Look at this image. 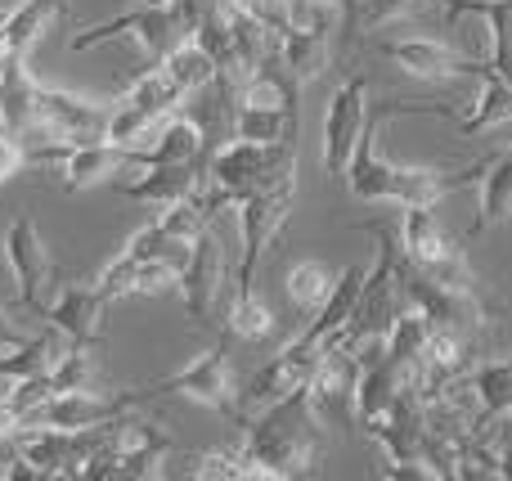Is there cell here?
I'll return each mask as SVG.
<instances>
[{
    "label": "cell",
    "instance_id": "cell-1",
    "mask_svg": "<svg viewBox=\"0 0 512 481\" xmlns=\"http://www.w3.org/2000/svg\"><path fill=\"white\" fill-rule=\"evenodd\" d=\"M239 441L261 481L310 477L319 468V459H324V419L315 414L306 387H297V392L265 405L256 419L243 423Z\"/></svg>",
    "mask_w": 512,
    "mask_h": 481
},
{
    "label": "cell",
    "instance_id": "cell-2",
    "mask_svg": "<svg viewBox=\"0 0 512 481\" xmlns=\"http://www.w3.org/2000/svg\"><path fill=\"white\" fill-rule=\"evenodd\" d=\"M144 392H149V401H162V396H189V401L216 410L221 419H230L234 428H243V423H248V414H243V405H239V392H234L230 333H225V329H221V338H216L212 347L198 351V356L189 360V365H180L176 374L144 383Z\"/></svg>",
    "mask_w": 512,
    "mask_h": 481
},
{
    "label": "cell",
    "instance_id": "cell-3",
    "mask_svg": "<svg viewBox=\"0 0 512 481\" xmlns=\"http://www.w3.org/2000/svg\"><path fill=\"white\" fill-rule=\"evenodd\" d=\"M176 450L167 428L140 419V414H122L108 423V441L99 446V455L90 459L86 477L90 481H135V477H158L162 459Z\"/></svg>",
    "mask_w": 512,
    "mask_h": 481
},
{
    "label": "cell",
    "instance_id": "cell-4",
    "mask_svg": "<svg viewBox=\"0 0 512 481\" xmlns=\"http://www.w3.org/2000/svg\"><path fill=\"white\" fill-rule=\"evenodd\" d=\"M0 248H5L9 275H14V288H18V297H14L18 311L45 320L54 293H59V266H54V252L45 248L32 212H14V221L0 234Z\"/></svg>",
    "mask_w": 512,
    "mask_h": 481
},
{
    "label": "cell",
    "instance_id": "cell-5",
    "mask_svg": "<svg viewBox=\"0 0 512 481\" xmlns=\"http://www.w3.org/2000/svg\"><path fill=\"white\" fill-rule=\"evenodd\" d=\"M292 203H297V176H283L234 207L239 212V239H243V257H239V270H234V293H252L256 288V270H261L270 243L288 225Z\"/></svg>",
    "mask_w": 512,
    "mask_h": 481
},
{
    "label": "cell",
    "instance_id": "cell-6",
    "mask_svg": "<svg viewBox=\"0 0 512 481\" xmlns=\"http://www.w3.org/2000/svg\"><path fill=\"white\" fill-rule=\"evenodd\" d=\"M283 176H297V144H256L230 135L221 149L207 153V180L230 189L239 203Z\"/></svg>",
    "mask_w": 512,
    "mask_h": 481
},
{
    "label": "cell",
    "instance_id": "cell-7",
    "mask_svg": "<svg viewBox=\"0 0 512 481\" xmlns=\"http://www.w3.org/2000/svg\"><path fill=\"white\" fill-rule=\"evenodd\" d=\"M185 23L180 14L171 9V0H144V5H131L122 14L104 18V23H90L81 27L77 36L68 41V50H99V45H113V41H135L144 54L162 59L176 41H185Z\"/></svg>",
    "mask_w": 512,
    "mask_h": 481
},
{
    "label": "cell",
    "instance_id": "cell-8",
    "mask_svg": "<svg viewBox=\"0 0 512 481\" xmlns=\"http://www.w3.org/2000/svg\"><path fill=\"white\" fill-rule=\"evenodd\" d=\"M27 162H36V167L59 162L68 194H81V189H95V185H104V180L122 176V171H135L131 149H117V144H108V140H81V144L45 140V144L27 149Z\"/></svg>",
    "mask_w": 512,
    "mask_h": 481
},
{
    "label": "cell",
    "instance_id": "cell-9",
    "mask_svg": "<svg viewBox=\"0 0 512 481\" xmlns=\"http://www.w3.org/2000/svg\"><path fill=\"white\" fill-rule=\"evenodd\" d=\"M369 122V72H355L333 90L324 113V176L342 180L351 167V153Z\"/></svg>",
    "mask_w": 512,
    "mask_h": 481
},
{
    "label": "cell",
    "instance_id": "cell-10",
    "mask_svg": "<svg viewBox=\"0 0 512 481\" xmlns=\"http://www.w3.org/2000/svg\"><path fill=\"white\" fill-rule=\"evenodd\" d=\"M180 302H185V315L194 329H216V306L225 297V248L216 239L212 225H203L194 239V257L180 270Z\"/></svg>",
    "mask_w": 512,
    "mask_h": 481
},
{
    "label": "cell",
    "instance_id": "cell-11",
    "mask_svg": "<svg viewBox=\"0 0 512 481\" xmlns=\"http://www.w3.org/2000/svg\"><path fill=\"white\" fill-rule=\"evenodd\" d=\"M328 356V347H315V342H306L297 333V338L288 342V347L279 351V356H270L261 369L248 378V387L239 392V405H243V414L248 410H265V405H274V401H283L288 392H297V387H306L310 378H315V369H319V360Z\"/></svg>",
    "mask_w": 512,
    "mask_h": 481
},
{
    "label": "cell",
    "instance_id": "cell-12",
    "mask_svg": "<svg viewBox=\"0 0 512 481\" xmlns=\"http://www.w3.org/2000/svg\"><path fill=\"white\" fill-rule=\"evenodd\" d=\"M0 126L23 149L50 140L41 126V81L27 72L23 54H0Z\"/></svg>",
    "mask_w": 512,
    "mask_h": 481
},
{
    "label": "cell",
    "instance_id": "cell-13",
    "mask_svg": "<svg viewBox=\"0 0 512 481\" xmlns=\"http://www.w3.org/2000/svg\"><path fill=\"white\" fill-rule=\"evenodd\" d=\"M378 54L418 81L477 77V68H481V59L454 50V45L441 41V36H387V41H378Z\"/></svg>",
    "mask_w": 512,
    "mask_h": 481
},
{
    "label": "cell",
    "instance_id": "cell-14",
    "mask_svg": "<svg viewBox=\"0 0 512 481\" xmlns=\"http://www.w3.org/2000/svg\"><path fill=\"white\" fill-rule=\"evenodd\" d=\"M405 369L396 365V360L382 351V342H369V347H360V383H355V428L364 432V437H373V432L387 423L391 414V401H396V392L405 387Z\"/></svg>",
    "mask_w": 512,
    "mask_h": 481
},
{
    "label": "cell",
    "instance_id": "cell-15",
    "mask_svg": "<svg viewBox=\"0 0 512 481\" xmlns=\"http://www.w3.org/2000/svg\"><path fill=\"white\" fill-rule=\"evenodd\" d=\"M108 306L113 302H108L95 284H59L50 311H45V324H50L68 347H95L99 351V342H104Z\"/></svg>",
    "mask_w": 512,
    "mask_h": 481
},
{
    "label": "cell",
    "instance_id": "cell-16",
    "mask_svg": "<svg viewBox=\"0 0 512 481\" xmlns=\"http://www.w3.org/2000/svg\"><path fill=\"white\" fill-rule=\"evenodd\" d=\"M108 108L113 104H104V99H86V95H77V90L41 86V126H45L50 140H63V144L104 140Z\"/></svg>",
    "mask_w": 512,
    "mask_h": 481
},
{
    "label": "cell",
    "instance_id": "cell-17",
    "mask_svg": "<svg viewBox=\"0 0 512 481\" xmlns=\"http://www.w3.org/2000/svg\"><path fill=\"white\" fill-rule=\"evenodd\" d=\"M207 180V158L203 162H162V167H140V176L117 185V194L144 207H171L185 203L203 189Z\"/></svg>",
    "mask_w": 512,
    "mask_h": 481
},
{
    "label": "cell",
    "instance_id": "cell-18",
    "mask_svg": "<svg viewBox=\"0 0 512 481\" xmlns=\"http://www.w3.org/2000/svg\"><path fill=\"white\" fill-rule=\"evenodd\" d=\"M135 171L140 167H162V162H203L207 158V131L203 122L185 113H171L158 122V131L149 135L144 149H131Z\"/></svg>",
    "mask_w": 512,
    "mask_h": 481
},
{
    "label": "cell",
    "instance_id": "cell-19",
    "mask_svg": "<svg viewBox=\"0 0 512 481\" xmlns=\"http://www.w3.org/2000/svg\"><path fill=\"white\" fill-rule=\"evenodd\" d=\"M477 77H481V95L472 99L468 113H454V122H450V126H459L463 140H477V135H486V131H495V126L512 122V77H504L486 54H481Z\"/></svg>",
    "mask_w": 512,
    "mask_h": 481
},
{
    "label": "cell",
    "instance_id": "cell-20",
    "mask_svg": "<svg viewBox=\"0 0 512 481\" xmlns=\"http://www.w3.org/2000/svg\"><path fill=\"white\" fill-rule=\"evenodd\" d=\"M279 63L301 81H319L333 63V32H319V27H306V23H288L279 32Z\"/></svg>",
    "mask_w": 512,
    "mask_h": 481
},
{
    "label": "cell",
    "instance_id": "cell-21",
    "mask_svg": "<svg viewBox=\"0 0 512 481\" xmlns=\"http://www.w3.org/2000/svg\"><path fill=\"white\" fill-rule=\"evenodd\" d=\"M68 14V0H23L0 18V54H32L41 36L54 27V18Z\"/></svg>",
    "mask_w": 512,
    "mask_h": 481
},
{
    "label": "cell",
    "instance_id": "cell-22",
    "mask_svg": "<svg viewBox=\"0 0 512 481\" xmlns=\"http://www.w3.org/2000/svg\"><path fill=\"white\" fill-rule=\"evenodd\" d=\"M445 18H481L490 32V50L486 59L495 63L504 77H512V0H441Z\"/></svg>",
    "mask_w": 512,
    "mask_h": 481
},
{
    "label": "cell",
    "instance_id": "cell-23",
    "mask_svg": "<svg viewBox=\"0 0 512 481\" xmlns=\"http://www.w3.org/2000/svg\"><path fill=\"white\" fill-rule=\"evenodd\" d=\"M477 221H472V234H486V230H499V225L512 221V149L504 153H490L486 158V171L477 180Z\"/></svg>",
    "mask_w": 512,
    "mask_h": 481
},
{
    "label": "cell",
    "instance_id": "cell-24",
    "mask_svg": "<svg viewBox=\"0 0 512 481\" xmlns=\"http://www.w3.org/2000/svg\"><path fill=\"white\" fill-rule=\"evenodd\" d=\"M400 248H405V257L414 261V266H432V261H441L445 252H454L459 243H454L450 230L441 225L436 207H405V212H400Z\"/></svg>",
    "mask_w": 512,
    "mask_h": 481
},
{
    "label": "cell",
    "instance_id": "cell-25",
    "mask_svg": "<svg viewBox=\"0 0 512 481\" xmlns=\"http://www.w3.org/2000/svg\"><path fill=\"white\" fill-rule=\"evenodd\" d=\"M297 131H301V113H288V108H261V104H234L230 135H239V140L297 144Z\"/></svg>",
    "mask_w": 512,
    "mask_h": 481
},
{
    "label": "cell",
    "instance_id": "cell-26",
    "mask_svg": "<svg viewBox=\"0 0 512 481\" xmlns=\"http://www.w3.org/2000/svg\"><path fill=\"white\" fill-rule=\"evenodd\" d=\"M427 338H432V315H423L414 302H405L400 306V315H396V324H391L387 338H382V351L405 369V378H414L418 365H423Z\"/></svg>",
    "mask_w": 512,
    "mask_h": 481
},
{
    "label": "cell",
    "instance_id": "cell-27",
    "mask_svg": "<svg viewBox=\"0 0 512 481\" xmlns=\"http://www.w3.org/2000/svg\"><path fill=\"white\" fill-rule=\"evenodd\" d=\"M122 99L135 108H144V113L158 117V122L171 113H185V104H189V95L176 86V77H171L162 63H153V68H144L140 77H131V86L122 90Z\"/></svg>",
    "mask_w": 512,
    "mask_h": 481
},
{
    "label": "cell",
    "instance_id": "cell-28",
    "mask_svg": "<svg viewBox=\"0 0 512 481\" xmlns=\"http://www.w3.org/2000/svg\"><path fill=\"white\" fill-rule=\"evenodd\" d=\"M468 387L477 396L481 414L477 419H508L512 410V356H490L468 369Z\"/></svg>",
    "mask_w": 512,
    "mask_h": 481
},
{
    "label": "cell",
    "instance_id": "cell-29",
    "mask_svg": "<svg viewBox=\"0 0 512 481\" xmlns=\"http://www.w3.org/2000/svg\"><path fill=\"white\" fill-rule=\"evenodd\" d=\"M162 68L176 77V86L185 90L189 99L194 95H203V90H212L216 86V59L203 50V45L194 41V36H185V41H176L167 54H162Z\"/></svg>",
    "mask_w": 512,
    "mask_h": 481
},
{
    "label": "cell",
    "instance_id": "cell-30",
    "mask_svg": "<svg viewBox=\"0 0 512 481\" xmlns=\"http://www.w3.org/2000/svg\"><path fill=\"white\" fill-rule=\"evenodd\" d=\"M63 347H68V342H54V329L50 333H36V338L18 342V347H5V351H0V387L18 383V378H27V374L50 369L54 360L63 356Z\"/></svg>",
    "mask_w": 512,
    "mask_h": 481
},
{
    "label": "cell",
    "instance_id": "cell-31",
    "mask_svg": "<svg viewBox=\"0 0 512 481\" xmlns=\"http://www.w3.org/2000/svg\"><path fill=\"white\" fill-rule=\"evenodd\" d=\"M230 338H243V342H265L274 333V311L252 293H234L230 306H225V324H221Z\"/></svg>",
    "mask_w": 512,
    "mask_h": 481
},
{
    "label": "cell",
    "instance_id": "cell-32",
    "mask_svg": "<svg viewBox=\"0 0 512 481\" xmlns=\"http://www.w3.org/2000/svg\"><path fill=\"white\" fill-rule=\"evenodd\" d=\"M189 477H198V481H261L256 464L248 459V450H243V441L239 446H221V450H207V455H194Z\"/></svg>",
    "mask_w": 512,
    "mask_h": 481
},
{
    "label": "cell",
    "instance_id": "cell-33",
    "mask_svg": "<svg viewBox=\"0 0 512 481\" xmlns=\"http://www.w3.org/2000/svg\"><path fill=\"white\" fill-rule=\"evenodd\" d=\"M153 131H158V117H149L144 108L126 104V99H117V104L108 108L104 140H108V144H117V149H144Z\"/></svg>",
    "mask_w": 512,
    "mask_h": 481
},
{
    "label": "cell",
    "instance_id": "cell-34",
    "mask_svg": "<svg viewBox=\"0 0 512 481\" xmlns=\"http://www.w3.org/2000/svg\"><path fill=\"white\" fill-rule=\"evenodd\" d=\"M54 392H90L99 387V360L95 347H63V356L50 365Z\"/></svg>",
    "mask_w": 512,
    "mask_h": 481
},
{
    "label": "cell",
    "instance_id": "cell-35",
    "mask_svg": "<svg viewBox=\"0 0 512 481\" xmlns=\"http://www.w3.org/2000/svg\"><path fill=\"white\" fill-rule=\"evenodd\" d=\"M283 288H288L292 306L297 311H319V302L328 297V288H333V275H328L324 261H297V266L288 270V279H283Z\"/></svg>",
    "mask_w": 512,
    "mask_h": 481
},
{
    "label": "cell",
    "instance_id": "cell-36",
    "mask_svg": "<svg viewBox=\"0 0 512 481\" xmlns=\"http://www.w3.org/2000/svg\"><path fill=\"white\" fill-rule=\"evenodd\" d=\"M414 5L418 0H360V27L369 32V27L396 23V18H405Z\"/></svg>",
    "mask_w": 512,
    "mask_h": 481
},
{
    "label": "cell",
    "instance_id": "cell-37",
    "mask_svg": "<svg viewBox=\"0 0 512 481\" xmlns=\"http://www.w3.org/2000/svg\"><path fill=\"white\" fill-rule=\"evenodd\" d=\"M23 167H27V149L5 131V126H0V185H9Z\"/></svg>",
    "mask_w": 512,
    "mask_h": 481
},
{
    "label": "cell",
    "instance_id": "cell-38",
    "mask_svg": "<svg viewBox=\"0 0 512 481\" xmlns=\"http://www.w3.org/2000/svg\"><path fill=\"white\" fill-rule=\"evenodd\" d=\"M378 477H391V481H432L436 473L427 464H391V459H382Z\"/></svg>",
    "mask_w": 512,
    "mask_h": 481
},
{
    "label": "cell",
    "instance_id": "cell-39",
    "mask_svg": "<svg viewBox=\"0 0 512 481\" xmlns=\"http://www.w3.org/2000/svg\"><path fill=\"white\" fill-rule=\"evenodd\" d=\"M499 481H512V419L499 423Z\"/></svg>",
    "mask_w": 512,
    "mask_h": 481
},
{
    "label": "cell",
    "instance_id": "cell-40",
    "mask_svg": "<svg viewBox=\"0 0 512 481\" xmlns=\"http://www.w3.org/2000/svg\"><path fill=\"white\" fill-rule=\"evenodd\" d=\"M0 477H5V481H45L41 468H36V464H27V459H18V455H14V464H9Z\"/></svg>",
    "mask_w": 512,
    "mask_h": 481
},
{
    "label": "cell",
    "instance_id": "cell-41",
    "mask_svg": "<svg viewBox=\"0 0 512 481\" xmlns=\"http://www.w3.org/2000/svg\"><path fill=\"white\" fill-rule=\"evenodd\" d=\"M18 342H27V338H23V333L14 329V324H9L5 306H0V351H5V347H18Z\"/></svg>",
    "mask_w": 512,
    "mask_h": 481
},
{
    "label": "cell",
    "instance_id": "cell-42",
    "mask_svg": "<svg viewBox=\"0 0 512 481\" xmlns=\"http://www.w3.org/2000/svg\"><path fill=\"white\" fill-rule=\"evenodd\" d=\"M18 432V423H14V414L5 410V405H0V446H9V437H14Z\"/></svg>",
    "mask_w": 512,
    "mask_h": 481
},
{
    "label": "cell",
    "instance_id": "cell-43",
    "mask_svg": "<svg viewBox=\"0 0 512 481\" xmlns=\"http://www.w3.org/2000/svg\"><path fill=\"white\" fill-rule=\"evenodd\" d=\"M14 5H23V0H0V18H5L9 9H14Z\"/></svg>",
    "mask_w": 512,
    "mask_h": 481
},
{
    "label": "cell",
    "instance_id": "cell-44",
    "mask_svg": "<svg viewBox=\"0 0 512 481\" xmlns=\"http://www.w3.org/2000/svg\"><path fill=\"white\" fill-rule=\"evenodd\" d=\"M508 419H512V410H508Z\"/></svg>",
    "mask_w": 512,
    "mask_h": 481
}]
</instances>
